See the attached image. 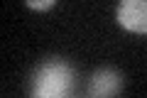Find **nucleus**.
<instances>
[{
    "label": "nucleus",
    "mask_w": 147,
    "mask_h": 98,
    "mask_svg": "<svg viewBox=\"0 0 147 98\" xmlns=\"http://www.w3.org/2000/svg\"><path fill=\"white\" fill-rule=\"evenodd\" d=\"M76 71L61 57H49L32 71L27 91L32 98H64L74 93Z\"/></svg>",
    "instance_id": "obj_1"
},
{
    "label": "nucleus",
    "mask_w": 147,
    "mask_h": 98,
    "mask_svg": "<svg viewBox=\"0 0 147 98\" xmlns=\"http://www.w3.org/2000/svg\"><path fill=\"white\" fill-rule=\"evenodd\" d=\"M25 5L37 10V12H44V10H52L57 5V0H25Z\"/></svg>",
    "instance_id": "obj_4"
},
{
    "label": "nucleus",
    "mask_w": 147,
    "mask_h": 98,
    "mask_svg": "<svg viewBox=\"0 0 147 98\" xmlns=\"http://www.w3.org/2000/svg\"><path fill=\"white\" fill-rule=\"evenodd\" d=\"M118 22L132 34H147V0H120Z\"/></svg>",
    "instance_id": "obj_2"
},
{
    "label": "nucleus",
    "mask_w": 147,
    "mask_h": 98,
    "mask_svg": "<svg viewBox=\"0 0 147 98\" xmlns=\"http://www.w3.org/2000/svg\"><path fill=\"white\" fill-rule=\"evenodd\" d=\"M123 91V76L120 71L110 66L103 69H96L91 74V81H88V96L91 98H110V96H118Z\"/></svg>",
    "instance_id": "obj_3"
}]
</instances>
